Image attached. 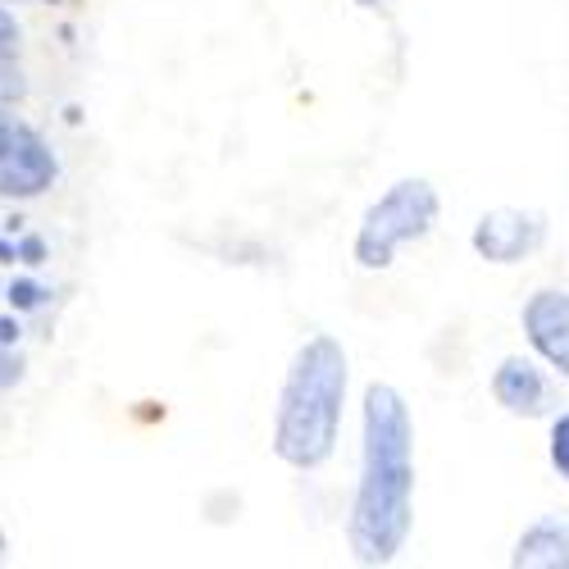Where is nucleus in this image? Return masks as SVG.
Wrapping results in <instances>:
<instances>
[{
	"instance_id": "f257e3e1",
	"label": "nucleus",
	"mask_w": 569,
	"mask_h": 569,
	"mask_svg": "<svg viewBox=\"0 0 569 569\" xmlns=\"http://www.w3.org/2000/svg\"><path fill=\"white\" fill-rule=\"evenodd\" d=\"M415 525V423L397 388L369 383L365 451L351 501V551L360 565H388L406 551Z\"/></svg>"
},
{
	"instance_id": "f03ea898",
	"label": "nucleus",
	"mask_w": 569,
	"mask_h": 569,
	"mask_svg": "<svg viewBox=\"0 0 569 569\" xmlns=\"http://www.w3.org/2000/svg\"><path fill=\"white\" fill-rule=\"evenodd\" d=\"M347 406V351L338 338L315 333L288 365L273 415V456L292 469L333 460Z\"/></svg>"
},
{
	"instance_id": "7ed1b4c3",
	"label": "nucleus",
	"mask_w": 569,
	"mask_h": 569,
	"mask_svg": "<svg viewBox=\"0 0 569 569\" xmlns=\"http://www.w3.org/2000/svg\"><path fill=\"white\" fill-rule=\"evenodd\" d=\"M438 187L429 178H401L378 197L356 232V264L360 269H388L401 247L429 237L438 223Z\"/></svg>"
},
{
	"instance_id": "20e7f679",
	"label": "nucleus",
	"mask_w": 569,
	"mask_h": 569,
	"mask_svg": "<svg viewBox=\"0 0 569 569\" xmlns=\"http://www.w3.org/2000/svg\"><path fill=\"white\" fill-rule=\"evenodd\" d=\"M56 151L14 114H0V197L6 201H37L56 187Z\"/></svg>"
},
{
	"instance_id": "39448f33",
	"label": "nucleus",
	"mask_w": 569,
	"mask_h": 569,
	"mask_svg": "<svg viewBox=\"0 0 569 569\" xmlns=\"http://www.w3.org/2000/svg\"><path fill=\"white\" fill-rule=\"evenodd\" d=\"M547 242V219L538 210H488L479 223H473V251L492 264H519L529 260L538 247Z\"/></svg>"
},
{
	"instance_id": "423d86ee",
	"label": "nucleus",
	"mask_w": 569,
	"mask_h": 569,
	"mask_svg": "<svg viewBox=\"0 0 569 569\" xmlns=\"http://www.w3.org/2000/svg\"><path fill=\"white\" fill-rule=\"evenodd\" d=\"M525 338L529 347L560 373L569 378V292H533L525 306Z\"/></svg>"
},
{
	"instance_id": "0eeeda50",
	"label": "nucleus",
	"mask_w": 569,
	"mask_h": 569,
	"mask_svg": "<svg viewBox=\"0 0 569 569\" xmlns=\"http://www.w3.org/2000/svg\"><path fill=\"white\" fill-rule=\"evenodd\" d=\"M492 397L501 410L519 415V419H538L551 410V383H547V373L525 360V356H510L497 365L492 373Z\"/></svg>"
},
{
	"instance_id": "6e6552de",
	"label": "nucleus",
	"mask_w": 569,
	"mask_h": 569,
	"mask_svg": "<svg viewBox=\"0 0 569 569\" xmlns=\"http://www.w3.org/2000/svg\"><path fill=\"white\" fill-rule=\"evenodd\" d=\"M510 565H519V569H569V510L542 515L538 525H529L525 538L515 542Z\"/></svg>"
},
{
	"instance_id": "1a4fd4ad",
	"label": "nucleus",
	"mask_w": 569,
	"mask_h": 569,
	"mask_svg": "<svg viewBox=\"0 0 569 569\" xmlns=\"http://www.w3.org/2000/svg\"><path fill=\"white\" fill-rule=\"evenodd\" d=\"M551 465L560 479H569V410L556 415V423H551Z\"/></svg>"
},
{
	"instance_id": "9d476101",
	"label": "nucleus",
	"mask_w": 569,
	"mask_h": 569,
	"mask_svg": "<svg viewBox=\"0 0 569 569\" xmlns=\"http://www.w3.org/2000/svg\"><path fill=\"white\" fill-rule=\"evenodd\" d=\"M14 51H19V19L0 10V60H14Z\"/></svg>"
},
{
	"instance_id": "9b49d317",
	"label": "nucleus",
	"mask_w": 569,
	"mask_h": 569,
	"mask_svg": "<svg viewBox=\"0 0 569 569\" xmlns=\"http://www.w3.org/2000/svg\"><path fill=\"white\" fill-rule=\"evenodd\" d=\"M23 378V360L14 351H6V342H0V388H14Z\"/></svg>"
},
{
	"instance_id": "f8f14e48",
	"label": "nucleus",
	"mask_w": 569,
	"mask_h": 569,
	"mask_svg": "<svg viewBox=\"0 0 569 569\" xmlns=\"http://www.w3.org/2000/svg\"><path fill=\"white\" fill-rule=\"evenodd\" d=\"M23 91V78H19V64L14 60H0V101H10Z\"/></svg>"
},
{
	"instance_id": "ddd939ff",
	"label": "nucleus",
	"mask_w": 569,
	"mask_h": 569,
	"mask_svg": "<svg viewBox=\"0 0 569 569\" xmlns=\"http://www.w3.org/2000/svg\"><path fill=\"white\" fill-rule=\"evenodd\" d=\"M10 301H14L19 310H32V306H41V288H37V282H14Z\"/></svg>"
},
{
	"instance_id": "4468645a",
	"label": "nucleus",
	"mask_w": 569,
	"mask_h": 569,
	"mask_svg": "<svg viewBox=\"0 0 569 569\" xmlns=\"http://www.w3.org/2000/svg\"><path fill=\"white\" fill-rule=\"evenodd\" d=\"M0 260H19V247L6 242V237H0Z\"/></svg>"
},
{
	"instance_id": "2eb2a0df",
	"label": "nucleus",
	"mask_w": 569,
	"mask_h": 569,
	"mask_svg": "<svg viewBox=\"0 0 569 569\" xmlns=\"http://www.w3.org/2000/svg\"><path fill=\"white\" fill-rule=\"evenodd\" d=\"M0 556H6V533H0Z\"/></svg>"
},
{
	"instance_id": "dca6fc26",
	"label": "nucleus",
	"mask_w": 569,
	"mask_h": 569,
	"mask_svg": "<svg viewBox=\"0 0 569 569\" xmlns=\"http://www.w3.org/2000/svg\"><path fill=\"white\" fill-rule=\"evenodd\" d=\"M360 6H369V10H373V6H378V0H360Z\"/></svg>"
}]
</instances>
